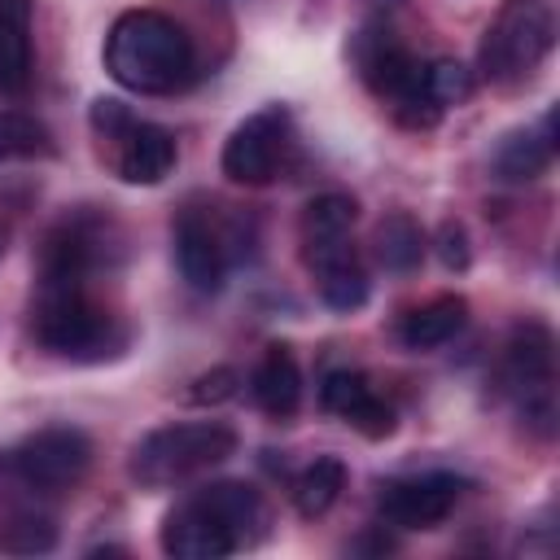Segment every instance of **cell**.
<instances>
[{
	"label": "cell",
	"mask_w": 560,
	"mask_h": 560,
	"mask_svg": "<svg viewBox=\"0 0 560 560\" xmlns=\"http://www.w3.org/2000/svg\"><path fill=\"white\" fill-rule=\"evenodd\" d=\"M236 389H241L236 368H210V372H201V376L192 381L188 402H197V407H214V402H228Z\"/></svg>",
	"instance_id": "obj_25"
},
{
	"label": "cell",
	"mask_w": 560,
	"mask_h": 560,
	"mask_svg": "<svg viewBox=\"0 0 560 560\" xmlns=\"http://www.w3.org/2000/svg\"><path fill=\"white\" fill-rule=\"evenodd\" d=\"M232 455H236V433L228 424L188 420V424H162V429L144 433L131 446L127 472L144 490H171V486H184V481L219 468Z\"/></svg>",
	"instance_id": "obj_5"
},
{
	"label": "cell",
	"mask_w": 560,
	"mask_h": 560,
	"mask_svg": "<svg viewBox=\"0 0 560 560\" xmlns=\"http://www.w3.org/2000/svg\"><path fill=\"white\" fill-rule=\"evenodd\" d=\"M57 547V521L35 508V494L26 503L0 508V551L9 556H44Z\"/></svg>",
	"instance_id": "obj_19"
},
{
	"label": "cell",
	"mask_w": 560,
	"mask_h": 560,
	"mask_svg": "<svg viewBox=\"0 0 560 560\" xmlns=\"http://www.w3.org/2000/svg\"><path fill=\"white\" fill-rule=\"evenodd\" d=\"M289 131H293V118L284 105H262L254 109L223 144V175L232 184H245V188H262L276 179L280 162H284V149H289Z\"/></svg>",
	"instance_id": "obj_9"
},
{
	"label": "cell",
	"mask_w": 560,
	"mask_h": 560,
	"mask_svg": "<svg viewBox=\"0 0 560 560\" xmlns=\"http://www.w3.org/2000/svg\"><path fill=\"white\" fill-rule=\"evenodd\" d=\"M88 468H92V438L74 424L35 429L0 455V472L35 499H52V494L79 486Z\"/></svg>",
	"instance_id": "obj_7"
},
{
	"label": "cell",
	"mask_w": 560,
	"mask_h": 560,
	"mask_svg": "<svg viewBox=\"0 0 560 560\" xmlns=\"http://www.w3.org/2000/svg\"><path fill=\"white\" fill-rule=\"evenodd\" d=\"M464 324H468V302H464L459 293H438V298L411 306V311L398 319L394 332H398V341H402L407 350H438V346H446Z\"/></svg>",
	"instance_id": "obj_15"
},
{
	"label": "cell",
	"mask_w": 560,
	"mask_h": 560,
	"mask_svg": "<svg viewBox=\"0 0 560 560\" xmlns=\"http://www.w3.org/2000/svg\"><path fill=\"white\" fill-rule=\"evenodd\" d=\"M105 70L127 92L171 96L197 79V48L175 18L158 9H127L105 35Z\"/></svg>",
	"instance_id": "obj_2"
},
{
	"label": "cell",
	"mask_w": 560,
	"mask_h": 560,
	"mask_svg": "<svg viewBox=\"0 0 560 560\" xmlns=\"http://www.w3.org/2000/svg\"><path fill=\"white\" fill-rule=\"evenodd\" d=\"M551 381H556V341L551 328L538 319H525L512 328L508 350H503V385L521 398L525 424H534L542 438L551 433L556 402H551Z\"/></svg>",
	"instance_id": "obj_8"
},
{
	"label": "cell",
	"mask_w": 560,
	"mask_h": 560,
	"mask_svg": "<svg viewBox=\"0 0 560 560\" xmlns=\"http://www.w3.org/2000/svg\"><path fill=\"white\" fill-rule=\"evenodd\" d=\"M472 88H477L472 70H468L464 61H455V57H438V61H429V66H424V92L433 96V105H438V109L464 105V101L472 96Z\"/></svg>",
	"instance_id": "obj_24"
},
{
	"label": "cell",
	"mask_w": 560,
	"mask_h": 560,
	"mask_svg": "<svg viewBox=\"0 0 560 560\" xmlns=\"http://www.w3.org/2000/svg\"><path fill=\"white\" fill-rule=\"evenodd\" d=\"M31 0H0V96L22 92L31 79Z\"/></svg>",
	"instance_id": "obj_18"
},
{
	"label": "cell",
	"mask_w": 560,
	"mask_h": 560,
	"mask_svg": "<svg viewBox=\"0 0 560 560\" xmlns=\"http://www.w3.org/2000/svg\"><path fill=\"white\" fill-rule=\"evenodd\" d=\"M52 153V131L22 109H0V162L18 158H48Z\"/></svg>",
	"instance_id": "obj_23"
},
{
	"label": "cell",
	"mask_w": 560,
	"mask_h": 560,
	"mask_svg": "<svg viewBox=\"0 0 560 560\" xmlns=\"http://www.w3.org/2000/svg\"><path fill=\"white\" fill-rule=\"evenodd\" d=\"M464 494V481L455 472H416L394 477L376 494V512L394 529H433L442 525Z\"/></svg>",
	"instance_id": "obj_10"
},
{
	"label": "cell",
	"mask_w": 560,
	"mask_h": 560,
	"mask_svg": "<svg viewBox=\"0 0 560 560\" xmlns=\"http://www.w3.org/2000/svg\"><path fill=\"white\" fill-rule=\"evenodd\" d=\"M302 262H306V271L315 276L319 302H324L328 311L350 315V311H359V306L368 302L372 284H368V271H363V262H359L350 236L324 241V245H306V249H302Z\"/></svg>",
	"instance_id": "obj_13"
},
{
	"label": "cell",
	"mask_w": 560,
	"mask_h": 560,
	"mask_svg": "<svg viewBox=\"0 0 560 560\" xmlns=\"http://www.w3.org/2000/svg\"><path fill=\"white\" fill-rule=\"evenodd\" d=\"M175 267L188 280V289H197V293L223 289L228 245L214 232V223L206 219V210H197V206H184L175 214Z\"/></svg>",
	"instance_id": "obj_12"
},
{
	"label": "cell",
	"mask_w": 560,
	"mask_h": 560,
	"mask_svg": "<svg viewBox=\"0 0 560 560\" xmlns=\"http://www.w3.org/2000/svg\"><path fill=\"white\" fill-rule=\"evenodd\" d=\"M31 332L48 354L70 363H101L122 346V328L83 284H39Z\"/></svg>",
	"instance_id": "obj_3"
},
{
	"label": "cell",
	"mask_w": 560,
	"mask_h": 560,
	"mask_svg": "<svg viewBox=\"0 0 560 560\" xmlns=\"http://www.w3.org/2000/svg\"><path fill=\"white\" fill-rule=\"evenodd\" d=\"M438 258H442V267H446V271H464V267L472 262V249H468V232H464V223L446 219V223L438 228Z\"/></svg>",
	"instance_id": "obj_26"
},
{
	"label": "cell",
	"mask_w": 560,
	"mask_h": 560,
	"mask_svg": "<svg viewBox=\"0 0 560 560\" xmlns=\"http://www.w3.org/2000/svg\"><path fill=\"white\" fill-rule=\"evenodd\" d=\"M101 144H109V162L118 171V179L127 184H162L175 171V136L162 122H144V118H127L118 131H109Z\"/></svg>",
	"instance_id": "obj_11"
},
{
	"label": "cell",
	"mask_w": 560,
	"mask_h": 560,
	"mask_svg": "<svg viewBox=\"0 0 560 560\" xmlns=\"http://www.w3.org/2000/svg\"><path fill=\"white\" fill-rule=\"evenodd\" d=\"M376 262L385 267V271H398V276H407V271H416L420 267V258H424V232H420V223L411 219V214H402V210H394V214H385L381 223H376Z\"/></svg>",
	"instance_id": "obj_21"
},
{
	"label": "cell",
	"mask_w": 560,
	"mask_h": 560,
	"mask_svg": "<svg viewBox=\"0 0 560 560\" xmlns=\"http://www.w3.org/2000/svg\"><path fill=\"white\" fill-rule=\"evenodd\" d=\"M346 490V464L337 455H315L298 477H293V503L306 521L324 516Z\"/></svg>",
	"instance_id": "obj_20"
},
{
	"label": "cell",
	"mask_w": 560,
	"mask_h": 560,
	"mask_svg": "<svg viewBox=\"0 0 560 560\" xmlns=\"http://www.w3.org/2000/svg\"><path fill=\"white\" fill-rule=\"evenodd\" d=\"M350 52H354V66H359V79L368 83V92L376 101H385L389 114L402 127H411V131L438 127V118L446 109H438L433 96L424 92V61L389 26H381V22L363 26L354 35V48Z\"/></svg>",
	"instance_id": "obj_4"
},
{
	"label": "cell",
	"mask_w": 560,
	"mask_h": 560,
	"mask_svg": "<svg viewBox=\"0 0 560 560\" xmlns=\"http://www.w3.org/2000/svg\"><path fill=\"white\" fill-rule=\"evenodd\" d=\"M267 499L245 481H210L162 521V551L175 560H223L267 534Z\"/></svg>",
	"instance_id": "obj_1"
},
{
	"label": "cell",
	"mask_w": 560,
	"mask_h": 560,
	"mask_svg": "<svg viewBox=\"0 0 560 560\" xmlns=\"http://www.w3.org/2000/svg\"><path fill=\"white\" fill-rule=\"evenodd\" d=\"M249 394L276 420H289L298 411V402H302V372H298V359H293L289 346H267V354L258 359V368L249 376Z\"/></svg>",
	"instance_id": "obj_16"
},
{
	"label": "cell",
	"mask_w": 560,
	"mask_h": 560,
	"mask_svg": "<svg viewBox=\"0 0 560 560\" xmlns=\"http://www.w3.org/2000/svg\"><path fill=\"white\" fill-rule=\"evenodd\" d=\"M354 214H359V206H354L350 192H319V197H311L306 210H302V223H298L302 249H306V245H324V241L350 236Z\"/></svg>",
	"instance_id": "obj_22"
},
{
	"label": "cell",
	"mask_w": 560,
	"mask_h": 560,
	"mask_svg": "<svg viewBox=\"0 0 560 560\" xmlns=\"http://www.w3.org/2000/svg\"><path fill=\"white\" fill-rule=\"evenodd\" d=\"M556 44V9L551 0H503L481 31L477 70L494 88H521L547 61Z\"/></svg>",
	"instance_id": "obj_6"
},
{
	"label": "cell",
	"mask_w": 560,
	"mask_h": 560,
	"mask_svg": "<svg viewBox=\"0 0 560 560\" xmlns=\"http://www.w3.org/2000/svg\"><path fill=\"white\" fill-rule=\"evenodd\" d=\"M319 407H324L328 416L346 420L350 429H359V433L372 438V442L389 438L394 424H398V420H394V407L376 394V385H372L363 372H350V368H337V372L324 376V385H319Z\"/></svg>",
	"instance_id": "obj_14"
},
{
	"label": "cell",
	"mask_w": 560,
	"mask_h": 560,
	"mask_svg": "<svg viewBox=\"0 0 560 560\" xmlns=\"http://www.w3.org/2000/svg\"><path fill=\"white\" fill-rule=\"evenodd\" d=\"M551 127H556V114L542 118L538 131L521 127V131H508L490 158L494 175L508 179V184H525V179H538L547 166H551V153H556V140H551Z\"/></svg>",
	"instance_id": "obj_17"
}]
</instances>
